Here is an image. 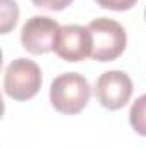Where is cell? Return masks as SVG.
Listing matches in <instances>:
<instances>
[{"label":"cell","mask_w":146,"mask_h":148,"mask_svg":"<svg viewBox=\"0 0 146 148\" xmlns=\"http://www.w3.org/2000/svg\"><path fill=\"white\" fill-rule=\"evenodd\" d=\"M100 7L108 9V10H117V12H124L129 10L136 5L138 0H95Z\"/></svg>","instance_id":"cell-9"},{"label":"cell","mask_w":146,"mask_h":148,"mask_svg":"<svg viewBox=\"0 0 146 148\" xmlns=\"http://www.w3.org/2000/svg\"><path fill=\"white\" fill-rule=\"evenodd\" d=\"M36 7L40 9H46V10H64L65 7H69L72 3V0H31Z\"/></svg>","instance_id":"cell-10"},{"label":"cell","mask_w":146,"mask_h":148,"mask_svg":"<svg viewBox=\"0 0 146 148\" xmlns=\"http://www.w3.org/2000/svg\"><path fill=\"white\" fill-rule=\"evenodd\" d=\"M60 33V26L55 19L48 16H33L26 21L21 29L23 48L33 55H43L53 52L57 36Z\"/></svg>","instance_id":"cell-4"},{"label":"cell","mask_w":146,"mask_h":148,"mask_svg":"<svg viewBox=\"0 0 146 148\" xmlns=\"http://www.w3.org/2000/svg\"><path fill=\"white\" fill-rule=\"evenodd\" d=\"M93 50V36L88 26L69 24L62 26L57 36L53 52L65 62H81L91 57Z\"/></svg>","instance_id":"cell-6"},{"label":"cell","mask_w":146,"mask_h":148,"mask_svg":"<svg viewBox=\"0 0 146 148\" xmlns=\"http://www.w3.org/2000/svg\"><path fill=\"white\" fill-rule=\"evenodd\" d=\"M132 91V81L124 71H107L96 79L95 84L96 100L108 110L122 109L131 100Z\"/></svg>","instance_id":"cell-5"},{"label":"cell","mask_w":146,"mask_h":148,"mask_svg":"<svg viewBox=\"0 0 146 148\" xmlns=\"http://www.w3.org/2000/svg\"><path fill=\"white\" fill-rule=\"evenodd\" d=\"M129 122L138 134L146 136V95L139 97L132 103L129 112Z\"/></svg>","instance_id":"cell-7"},{"label":"cell","mask_w":146,"mask_h":148,"mask_svg":"<svg viewBox=\"0 0 146 148\" xmlns=\"http://www.w3.org/2000/svg\"><path fill=\"white\" fill-rule=\"evenodd\" d=\"M145 17H146V10H145Z\"/></svg>","instance_id":"cell-11"},{"label":"cell","mask_w":146,"mask_h":148,"mask_svg":"<svg viewBox=\"0 0 146 148\" xmlns=\"http://www.w3.org/2000/svg\"><path fill=\"white\" fill-rule=\"evenodd\" d=\"M19 19V7L14 0H2V33H9Z\"/></svg>","instance_id":"cell-8"},{"label":"cell","mask_w":146,"mask_h":148,"mask_svg":"<svg viewBox=\"0 0 146 148\" xmlns=\"http://www.w3.org/2000/svg\"><path fill=\"white\" fill-rule=\"evenodd\" d=\"M91 97L88 79L79 73H65L57 76L50 86L52 107L60 114L74 115L83 110Z\"/></svg>","instance_id":"cell-1"},{"label":"cell","mask_w":146,"mask_h":148,"mask_svg":"<svg viewBox=\"0 0 146 148\" xmlns=\"http://www.w3.org/2000/svg\"><path fill=\"white\" fill-rule=\"evenodd\" d=\"M88 29L91 31L93 36V60L110 62L124 53L127 45V35L120 23L108 17H98L88 24Z\"/></svg>","instance_id":"cell-2"},{"label":"cell","mask_w":146,"mask_h":148,"mask_svg":"<svg viewBox=\"0 0 146 148\" xmlns=\"http://www.w3.org/2000/svg\"><path fill=\"white\" fill-rule=\"evenodd\" d=\"M41 69L35 60L19 57L12 60L3 76V90L5 95L12 100L24 102L36 95L41 88Z\"/></svg>","instance_id":"cell-3"}]
</instances>
